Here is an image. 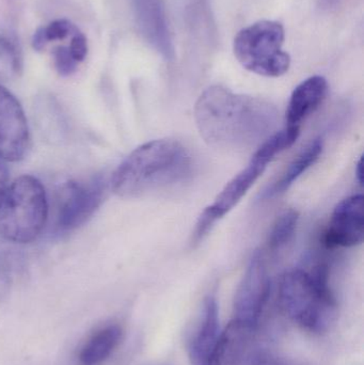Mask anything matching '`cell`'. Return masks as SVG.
Instances as JSON below:
<instances>
[{"mask_svg":"<svg viewBox=\"0 0 364 365\" xmlns=\"http://www.w3.org/2000/svg\"><path fill=\"white\" fill-rule=\"evenodd\" d=\"M106 187L102 178L64 182L56 195L53 233L64 235L83 225L100 207Z\"/></svg>","mask_w":364,"mask_h":365,"instance_id":"obj_7","label":"cell"},{"mask_svg":"<svg viewBox=\"0 0 364 365\" xmlns=\"http://www.w3.org/2000/svg\"><path fill=\"white\" fill-rule=\"evenodd\" d=\"M21 63L15 47L0 38V81H8L21 72Z\"/></svg>","mask_w":364,"mask_h":365,"instance_id":"obj_17","label":"cell"},{"mask_svg":"<svg viewBox=\"0 0 364 365\" xmlns=\"http://www.w3.org/2000/svg\"><path fill=\"white\" fill-rule=\"evenodd\" d=\"M290 145V138L281 132L271 135L261 143L246 168L237 173L222 189L214 203L203 210L197 221L196 227L192 234L194 244H198L201 240H203L207 233L213 229L216 222L224 218L239 203L244 195L248 192L256 180L264 173L267 165L278 154L288 149Z\"/></svg>","mask_w":364,"mask_h":365,"instance_id":"obj_5","label":"cell"},{"mask_svg":"<svg viewBox=\"0 0 364 365\" xmlns=\"http://www.w3.org/2000/svg\"><path fill=\"white\" fill-rule=\"evenodd\" d=\"M278 118L277 108L269 101L222 86L207 88L194 106L199 133L216 149L237 151L261 145L275 130Z\"/></svg>","mask_w":364,"mask_h":365,"instance_id":"obj_1","label":"cell"},{"mask_svg":"<svg viewBox=\"0 0 364 365\" xmlns=\"http://www.w3.org/2000/svg\"><path fill=\"white\" fill-rule=\"evenodd\" d=\"M250 365H288L284 360L269 355V354H259L252 358Z\"/></svg>","mask_w":364,"mask_h":365,"instance_id":"obj_21","label":"cell"},{"mask_svg":"<svg viewBox=\"0 0 364 365\" xmlns=\"http://www.w3.org/2000/svg\"><path fill=\"white\" fill-rule=\"evenodd\" d=\"M48 40H47L46 34H45V27H38L34 32L33 38H32V47L36 51H44Z\"/></svg>","mask_w":364,"mask_h":365,"instance_id":"obj_22","label":"cell"},{"mask_svg":"<svg viewBox=\"0 0 364 365\" xmlns=\"http://www.w3.org/2000/svg\"><path fill=\"white\" fill-rule=\"evenodd\" d=\"M299 214L295 210H286L278 217L269 234V250H281L292 240L296 232Z\"/></svg>","mask_w":364,"mask_h":365,"instance_id":"obj_16","label":"cell"},{"mask_svg":"<svg viewBox=\"0 0 364 365\" xmlns=\"http://www.w3.org/2000/svg\"><path fill=\"white\" fill-rule=\"evenodd\" d=\"M30 148V132L23 107L16 98L0 85V158L19 162Z\"/></svg>","mask_w":364,"mask_h":365,"instance_id":"obj_9","label":"cell"},{"mask_svg":"<svg viewBox=\"0 0 364 365\" xmlns=\"http://www.w3.org/2000/svg\"><path fill=\"white\" fill-rule=\"evenodd\" d=\"M9 175L8 170H6V166L2 164L1 160H0V197L4 195L6 189L8 188L9 186Z\"/></svg>","mask_w":364,"mask_h":365,"instance_id":"obj_23","label":"cell"},{"mask_svg":"<svg viewBox=\"0 0 364 365\" xmlns=\"http://www.w3.org/2000/svg\"><path fill=\"white\" fill-rule=\"evenodd\" d=\"M150 365H167V364H150Z\"/></svg>","mask_w":364,"mask_h":365,"instance_id":"obj_25","label":"cell"},{"mask_svg":"<svg viewBox=\"0 0 364 365\" xmlns=\"http://www.w3.org/2000/svg\"><path fill=\"white\" fill-rule=\"evenodd\" d=\"M363 195H354L336 206L325 232L324 245L329 249L350 248L363 244Z\"/></svg>","mask_w":364,"mask_h":365,"instance_id":"obj_10","label":"cell"},{"mask_svg":"<svg viewBox=\"0 0 364 365\" xmlns=\"http://www.w3.org/2000/svg\"><path fill=\"white\" fill-rule=\"evenodd\" d=\"M328 93V83L323 76L309 77L299 83L288 102L286 121L288 126H299L324 102Z\"/></svg>","mask_w":364,"mask_h":365,"instance_id":"obj_13","label":"cell"},{"mask_svg":"<svg viewBox=\"0 0 364 365\" xmlns=\"http://www.w3.org/2000/svg\"><path fill=\"white\" fill-rule=\"evenodd\" d=\"M323 152V141L321 139H314L309 143L293 162L288 165L286 170L282 173L281 177L278 181L274 182L269 188L265 189L260 195V201L264 200L273 199L282 195L290 189V187L294 184L308 169L311 168L316 160L320 158Z\"/></svg>","mask_w":364,"mask_h":365,"instance_id":"obj_15","label":"cell"},{"mask_svg":"<svg viewBox=\"0 0 364 365\" xmlns=\"http://www.w3.org/2000/svg\"><path fill=\"white\" fill-rule=\"evenodd\" d=\"M53 63L60 76H71L76 72L78 62L71 55L68 47L59 46L53 51Z\"/></svg>","mask_w":364,"mask_h":365,"instance_id":"obj_18","label":"cell"},{"mask_svg":"<svg viewBox=\"0 0 364 365\" xmlns=\"http://www.w3.org/2000/svg\"><path fill=\"white\" fill-rule=\"evenodd\" d=\"M284 28L276 21H260L244 28L234 38L235 57L244 68L265 77H280L288 72L291 57L282 49Z\"/></svg>","mask_w":364,"mask_h":365,"instance_id":"obj_6","label":"cell"},{"mask_svg":"<svg viewBox=\"0 0 364 365\" xmlns=\"http://www.w3.org/2000/svg\"><path fill=\"white\" fill-rule=\"evenodd\" d=\"M278 299L291 321L313 334L326 331L337 315V298L329 284V268L325 263L316 264L311 269L286 272L280 280Z\"/></svg>","mask_w":364,"mask_h":365,"instance_id":"obj_3","label":"cell"},{"mask_svg":"<svg viewBox=\"0 0 364 365\" xmlns=\"http://www.w3.org/2000/svg\"><path fill=\"white\" fill-rule=\"evenodd\" d=\"M123 327L110 321L98 326L79 349L77 359L80 365H100L109 359L123 340Z\"/></svg>","mask_w":364,"mask_h":365,"instance_id":"obj_12","label":"cell"},{"mask_svg":"<svg viewBox=\"0 0 364 365\" xmlns=\"http://www.w3.org/2000/svg\"><path fill=\"white\" fill-rule=\"evenodd\" d=\"M48 218V200L40 180L23 175L0 197V235L15 244H29L42 233Z\"/></svg>","mask_w":364,"mask_h":365,"instance_id":"obj_4","label":"cell"},{"mask_svg":"<svg viewBox=\"0 0 364 365\" xmlns=\"http://www.w3.org/2000/svg\"><path fill=\"white\" fill-rule=\"evenodd\" d=\"M68 49H70L71 55L73 56V58H74L77 62H81L85 60V56H87L88 53L87 38L77 29L73 32V38L72 40H71Z\"/></svg>","mask_w":364,"mask_h":365,"instance_id":"obj_20","label":"cell"},{"mask_svg":"<svg viewBox=\"0 0 364 365\" xmlns=\"http://www.w3.org/2000/svg\"><path fill=\"white\" fill-rule=\"evenodd\" d=\"M356 178L357 181H358L359 184L363 186V158L357 162L356 165Z\"/></svg>","mask_w":364,"mask_h":365,"instance_id":"obj_24","label":"cell"},{"mask_svg":"<svg viewBox=\"0 0 364 365\" xmlns=\"http://www.w3.org/2000/svg\"><path fill=\"white\" fill-rule=\"evenodd\" d=\"M271 279L264 253L256 250L235 294L233 319L251 327H258L263 311L271 297Z\"/></svg>","mask_w":364,"mask_h":365,"instance_id":"obj_8","label":"cell"},{"mask_svg":"<svg viewBox=\"0 0 364 365\" xmlns=\"http://www.w3.org/2000/svg\"><path fill=\"white\" fill-rule=\"evenodd\" d=\"M220 334L217 302L214 296H207L188 338L187 351L192 365H211Z\"/></svg>","mask_w":364,"mask_h":365,"instance_id":"obj_11","label":"cell"},{"mask_svg":"<svg viewBox=\"0 0 364 365\" xmlns=\"http://www.w3.org/2000/svg\"><path fill=\"white\" fill-rule=\"evenodd\" d=\"M256 328L233 319L220 334L211 365H241Z\"/></svg>","mask_w":364,"mask_h":365,"instance_id":"obj_14","label":"cell"},{"mask_svg":"<svg viewBox=\"0 0 364 365\" xmlns=\"http://www.w3.org/2000/svg\"><path fill=\"white\" fill-rule=\"evenodd\" d=\"M192 173V158L179 141L157 139L135 149L111 177V189L122 197H138L175 186Z\"/></svg>","mask_w":364,"mask_h":365,"instance_id":"obj_2","label":"cell"},{"mask_svg":"<svg viewBox=\"0 0 364 365\" xmlns=\"http://www.w3.org/2000/svg\"><path fill=\"white\" fill-rule=\"evenodd\" d=\"M75 30L76 28L68 19H57L45 27V34L49 42V41L63 40L68 34H72Z\"/></svg>","mask_w":364,"mask_h":365,"instance_id":"obj_19","label":"cell"}]
</instances>
